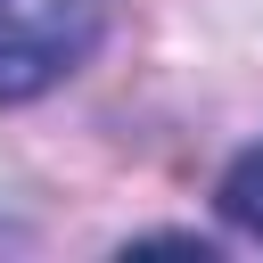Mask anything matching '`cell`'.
I'll use <instances>...</instances> for the list:
<instances>
[{
    "instance_id": "cell-2",
    "label": "cell",
    "mask_w": 263,
    "mask_h": 263,
    "mask_svg": "<svg viewBox=\"0 0 263 263\" xmlns=\"http://www.w3.org/2000/svg\"><path fill=\"white\" fill-rule=\"evenodd\" d=\"M214 197H222V222H230L238 238H255V247H263V140L230 156V173H222V189H214Z\"/></svg>"
},
{
    "instance_id": "cell-1",
    "label": "cell",
    "mask_w": 263,
    "mask_h": 263,
    "mask_svg": "<svg viewBox=\"0 0 263 263\" xmlns=\"http://www.w3.org/2000/svg\"><path fill=\"white\" fill-rule=\"evenodd\" d=\"M107 41V0H0V107L58 90Z\"/></svg>"
}]
</instances>
